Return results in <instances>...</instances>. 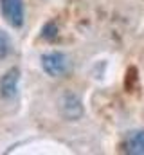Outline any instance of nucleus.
<instances>
[{
    "label": "nucleus",
    "instance_id": "f257e3e1",
    "mask_svg": "<svg viewBox=\"0 0 144 155\" xmlns=\"http://www.w3.org/2000/svg\"><path fill=\"white\" fill-rule=\"evenodd\" d=\"M0 11L11 27L18 29L24 25V0H0Z\"/></svg>",
    "mask_w": 144,
    "mask_h": 155
},
{
    "label": "nucleus",
    "instance_id": "f03ea898",
    "mask_svg": "<svg viewBox=\"0 0 144 155\" xmlns=\"http://www.w3.org/2000/svg\"><path fill=\"white\" fill-rule=\"evenodd\" d=\"M41 67L49 76H63L69 71V58L63 52H47L41 56Z\"/></svg>",
    "mask_w": 144,
    "mask_h": 155
},
{
    "label": "nucleus",
    "instance_id": "7ed1b4c3",
    "mask_svg": "<svg viewBox=\"0 0 144 155\" xmlns=\"http://www.w3.org/2000/svg\"><path fill=\"white\" fill-rule=\"evenodd\" d=\"M18 83H20V71L13 67L0 78V97L13 99L18 92Z\"/></svg>",
    "mask_w": 144,
    "mask_h": 155
},
{
    "label": "nucleus",
    "instance_id": "20e7f679",
    "mask_svg": "<svg viewBox=\"0 0 144 155\" xmlns=\"http://www.w3.org/2000/svg\"><path fill=\"white\" fill-rule=\"evenodd\" d=\"M121 150L130 155H144V130H133L124 135Z\"/></svg>",
    "mask_w": 144,
    "mask_h": 155
},
{
    "label": "nucleus",
    "instance_id": "39448f33",
    "mask_svg": "<svg viewBox=\"0 0 144 155\" xmlns=\"http://www.w3.org/2000/svg\"><path fill=\"white\" fill-rule=\"evenodd\" d=\"M9 52H11V38L4 29H0V60L7 58Z\"/></svg>",
    "mask_w": 144,
    "mask_h": 155
},
{
    "label": "nucleus",
    "instance_id": "423d86ee",
    "mask_svg": "<svg viewBox=\"0 0 144 155\" xmlns=\"http://www.w3.org/2000/svg\"><path fill=\"white\" fill-rule=\"evenodd\" d=\"M41 36L45 40H54L58 36V29H56V25L52 24V22H49L43 29H41Z\"/></svg>",
    "mask_w": 144,
    "mask_h": 155
}]
</instances>
